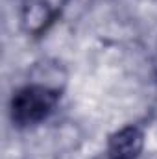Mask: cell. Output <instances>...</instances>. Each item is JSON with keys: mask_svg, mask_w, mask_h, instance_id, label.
Here are the masks:
<instances>
[{"mask_svg": "<svg viewBox=\"0 0 157 159\" xmlns=\"http://www.w3.org/2000/svg\"><path fill=\"white\" fill-rule=\"evenodd\" d=\"M61 91L34 81L13 94L11 119L17 126H34L46 119L57 106Z\"/></svg>", "mask_w": 157, "mask_h": 159, "instance_id": "obj_1", "label": "cell"}, {"mask_svg": "<svg viewBox=\"0 0 157 159\" xmlns=\"http://www.w3.org/2000/svg\"><path fill=\"white\" fill-rule=\"evenodd\" d=\"M67 0H20V24L28 35L44 34L57 19Z\"/></svg>", "mask_w": 157, "mask_h": 159, "instance_id": "obj_2", "label": "cell"}, {"mask_svg": "<svg viewBox=\"0 0 157 159\" xmlns=\"http://www.w3.org/2000/svg\"><path fill=\"white\" fill-rule=\"evenodd\" d=\"M144 146V133L137 126H126L115 131L107 143L109 159H137Z\"/></svg>", "mask_w": 157, "mask_h": 159, "instance_id": "obj_3", "label": "cell"}, {"mask_svg": "<svg viewBox=\"0 0 157 159\" xmlns=\"http://www.w3.org/2000/svg\"><path fill=\"white\" fill-rule=\"evenodd\" d=\"M155 76H157V57H155Z\"/></svg>", "mask_w": 157, "mask_h": 159, "instance_id": "obj_4", "label": "cell"}]
</instances>
